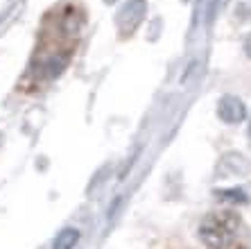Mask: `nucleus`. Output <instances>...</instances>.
I'll use <instances>...</instances> for the list:
<instances>
[{
    "instance_id": "4",
    "label": "nucleus",
    "mask_w": 251,
    "mask_h": 249,
    "mask_svg": "<svg viewBox=\"0 0 251 249\" xmlns=\"http://www.w3.org/2000/svg\"><path fill=\"white\" fill-rule=\"evenodd\" d=\"M79 243V231L77 229H64L54 240V249H75Z\"/></svg>"
},
{
    "instance_id": "3",
    "label": "nucleus",
    "mask_w": 251,
    "mask_h": 249,
    "mask_svg": "<svg viewBox=\"0 0 251 249\" xmlns=\"http://www.w3.org/2000/svg\"><path fill=\"white\" fill-rule=\"evenodd\" d=\"M217 116L222 118L228 125H238L247 118V107L245 102L235 95H224L220 102H217Z\"/></svg>"
},
{
    "instance_id": "6",
    "label": "nucleus",
    "mask_w": 251,
    "mask_h": 249,
    "mask_svg": "<svg viewBox=\"0 0 251 249\" xmlns=\"http://www.w3.org/2000/svg\"><path fill=\"white\" fill-rule=\"evenodd\" d=\"M245 53H247V57L251 59V34L245 39Z\"/></svg>"
},
{
    "instance_id": "2",
    "label": "nucleus",
    "mask_w": 251,
    "mask_h": 249,
    "mask_svg": "<svg viewBox=\"0 0 251 249\" xmlns=\"http://www.w3.org/2000/svg\"><path fill=\"white\" fill-rule=\"evenodd\" d=\"M145 12H147V0H129L127 5H123V9L118 12V18H116L120 34L123 36L134 34L136 28L143 23Z\"/></svg>"
},
{
    "instance_id": "7",
    "label": "nucleus",
    "mask_w": 251,
    "mask_h": 249,
    "mask_svg": "<svg viewBox=\"0 0 251 249\" xmlns=\"http://www.w3.org/2000/svg\"><path fill=\"white\" fill-rule=\"evenodd\" d=\"M249 132H251V127H249Z\"/></svg>"
},
{
    "instance_id": "5",
    "label": "nucleus",
    "mask_w": 251,
    "mask_h": 249,
    "mask_svg": "<svg viewBox=\"0 0 251 249\" xmlns=\"http://www.w3.org/2000/svg\"><path fill=\"white\" fill-rule=\"evenodd\" d=\"M217 195L222 197V199H233V202H247L245 191H240V188H235V191H220Z\"/></svg>"
},
{
    "instance_id": "1",
    "label": "nucleus",
    "mask_w": 251,
    "mask_h": 249,
    "mask_svg": "<svg viewBox=\"0 0 251 249\" xmlns=\"http://www.w3.org/2000/svg\"><path fill=\"white\" fill-rule=\"evenodd\" d=\"M240 220L231 211L208 213L199 224V240L208 249H233Z\"/></svg>"
}]
</instances>
